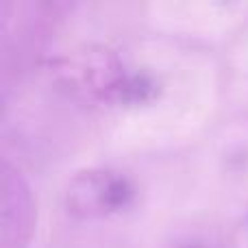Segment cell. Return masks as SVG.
Returning a JSON list of instances; mask_svg holds the SVG:
<instances>
[]
</instances>
